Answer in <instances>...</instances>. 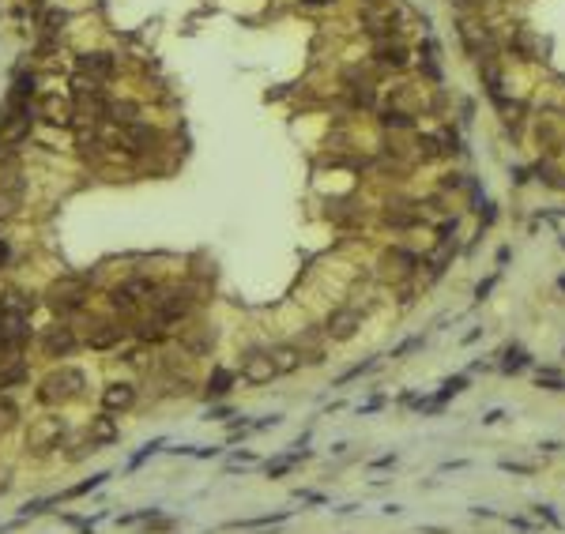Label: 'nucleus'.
Returning <instances> with one entry per match:
<instances>
[{"mask_svg": "<svg viewBox=\"0 0 565 534\" xmlns=\"http://www.w3.org/2000/svg\"><path fill=\"white\" fill-rule=\"evenodd\" d=\"M418 155H423V158H433V155H437V140H433V136L418 140Z\"/></svg>", "mask_w": 565, "mask_h": 534, "instance_id": "29", "label": "nucleus"}, {"mask_svg": "<svg viewBox=\"0 0 565 534\" xmlns=\"http://www.w3.org/2000/svg\"><path fill=\"white\" fill-rule=\"evenodd\" d=\"M471 515H479V519H494V512H490V508H471Z\"/></svg>", "mask_w": 565, "mask_h": 534, "instance_id": "33", "label": "nucleus"}, {"mask_svg": "<svg viewBox=\"0 0 565 534\" xmlns=\"http://www.w3.org/2000/svg\"><path fill=\"white\" fill-rule=\"evenodd\" d=\"M42 113H46V121H49V125H61V128H68V125H72V102H68V98H61V95L42 98Z\"/></svg>", "mask_w": 565, "mask_h": 534, "instance_id": "14", "label": "nucleus"}, {"mask_svg": "<svg viewBox=\"0 0 565 534\" xmlns=\"http://www.w3.org/2000/svg\"><path fill=\"white\" fill-rule=\"evenodd\" d=\"M95 448H110L117 436H121V429H117V422L110 418V414H98V418H90V425H87V433H83Z\"/></svg>", "mask_w": 565, "mask_h": 534, "instance_id": "11", "label": "nucleus"}, {"mask_svg": "<svg viewBox=\"0 0 565 534\" xmlns=\"http://www.w3.org/2000/svg\"><path fill=\"white\" fill-rule=\"evenodd\" d=\"M535 515H539V519H546L550 527H558V523H561V519L554 515V508H550V504H535Z\"/></svg>", "mask_w": 565, "mask_h": 534, "instance_id": "27", "label": "nucleus"}, {"mask_svg": "<svg viewBox=\"0 0 565 534\" xmlns=\"http://www.w3.org/2000/svg\"><path fill=\"white\" fill-rule=\"evenodd\" d=\"M113 342H121V328H113V324H98V331L90 335V346H95V350H110Z\"/></svg>", "mask_w": 565, "mask_h": 534, "instance_id": "18", "label": "nucleus"}, {"mask_svg": "<svg viewBox=\"0 0 565 534\" xmlns=\"http://www.w3.org/2000/svg\"><path fill=\"white\" fill-rule=\"evenodd\" d=\"M539 448H543V451H561V444H558V440H543Z\"/></svg>", "mask_w": 565, "mask_h": 534, "instance_id": "32", "label": "nucleus"}, {"mask_svg": "<svg viewBox=\"0 0 565 534\" xmlns=\"http://www.w3.org/2000/svg\"><path fill=\"white\" fill-rule=\"evenodd\" d=\"M64 436H68V422H64L61 414H42V418H34L31 429H27V451L49 456L53 448H61Z\"/></svg>", "mask_w": 565, "mask_h": 534, "instance_id": "2", "label": "nucleus"}, {"mask_svg": "<svg viewBox=\"0 0 565 534\" xmlns=\"http://www.w3.org/2000/svg\"><path fill=\"white\" fill-rule=\"evenodd\" d=\"M83 388H87V377L80 369H57V372H49V377L38 384V403H46V407H68V403H76V399H83Z\"/></svg>", "mask_w": 565, "mask_h": 534, "instance_id": "1", "label": "nucleus"}, {"mask_svg": "<svg viewBox=\"0 0 565 534\" xmlns=\"http://www.w3.org/2000/svg\"><path fill=\"white\" fill-rule=\"evenodd\" d=\"M136 407V384L133 380H110L102 388V410L106 414H125Z\"/></svg>", "mask_w": 565, "mask_h": 534, "instance_id": "5", "label": "nucleus"}, {"mask_svg": "<svg viewBox=\"0 0 565 534\" xmlns=\"http://www.w3.org/2000/svg\"><path fill=\"white\" fill-rule=\"evenodd\" d=\"M380 121H385L388 128H411L415 121L407 113H400V110H385V117H380Z\"/></svg>", "mask_w": 565, "mask_h": 534, "instance_id": "23", "label": "nucleus"}, {"mask_svg": "<svg viewBox=\"0 0 565 534\" xmlns=\"http://www.w3.org/2000/svg\"><path fill=\"white\" fill-rule=\"evenodd\" d=\"M494 283H497V278H486V283H479V290H475V298L482 301V298H486V293H490V290H494Z\"/></svg>", "mask_w": 565, "mask_h": 534, "instance_id": "31", "label": "nucleus"}, {"mask_svg": "<svg viewBox=\"0 0 565 534\" xmlns=\"http://www.w3.org/2000/svg\"><path fill=\"white\" fill-rule=\"evenodd\" d=\"M151 143H155V132L147 125H140V121H128V125H121V132H117V147H125L128 155H143Z\"/></svg>", "mask_w": 565, "mask_h": 534, "instance_id": "9", "label": "nucleus"}, {"mask_svg": "<svg viewBox=\"0 0 565 534\" xmlns=\"http://www.w3.org/2000/svg\"><path fill=\"white\" fill-rule=\"evenodd\" d=\"M377 61L388 64V68H403V64H407V49L396 46V42H385V46H377Z\"/></svg>", "mask_w": 565, "mask_h": 534, "instance_id": "16", "label": "nucleus"}, {"mask_svg": "<svg viewBox=\"0 0 565 534\" xmlns=\"http://www.w3.org/2000/svg\"><path fill=\"white\" fill-rule=\"evenodd\" d=\"M456 4H471V0H456Z\"/></svg>", "mask_w": 565, "mask_h": 534, "instance_id": "36", "label": "nucleus"}, {"mask_svg": "<svg viewBox=\"0 0 565 534\" xmlns=\"http://www.w3.org/2000/svg\"><path fill=\"white\" fill-rule=\"evenodd\" d=\"M482 79H486V90H490V98H502V72H497L494 64H482Z\"/></svg>", "mask_w": 565, "mask_h": 534, "instance_id": "22", "label": "nucleus"}, {"mask_svg": "<svg viewBox=\"0 0 565 534\" xmlns=\"http://www.w3.org/2000/svg\"><path fill=\"white\" fill-rule=\"evenodd\" d=\"M76 346H80V339H76V331H72L68 324L46 328V335H42V354H46V357H68Z\"/></svg>", "mask_w": 565, "mask_h": 534, "instance_id": "6", "label": "nucleus"}, {"mask_svg": "<svg viewBox=\"0 0 565 534\" xmlns=\"http://www.w3.org/2000/svg\"><path fill=\"white\" fill-rule=\"evenodd\" d=\"M136 335H140L143 342H162V339H170V320H162V316L143 320V324L136 328Z\"/></svg>", "mask_w": 565, "mask_h": 534, "instance_id": "15", "label": "nucleus"}, {"mask_svg": "<svg viewBox=\"0 0 565 534\" xmlns=\"http://www.w3.org/2000/svg\"><path fill=\"white\" fill-rule=\"evenodd\" d=\"M268 354H271V365H275V377H291V372L301 369V350H298V346H291V342L271 346Z\"/></svg>", "mask_w": 565, "mask_h": 534, "instance_id": "12", "label": "nucleus"}, {"mask_svg": "<svg viewBox=\"0 0 565 534\" xmlns=\"http://www.w3.org/2000/svg\"><path fill=\"white\" fill-rule=\"evenodd\" d=\"M301 4H309V8H324V4H332V0H301Z\"/></svg>", "mask_w": 565, "mask_h": 534, "instance_id": "34", "label": "nucleus"}, {"mask_svg": "<svg viewBox=\"0 0 565 534\" xmlns=\"http://www.w3.org/2000/svg\"><path fill=\"white\" fill-rule=\"evenodd\" d=\"M558 286H561V290H565V275H561V278H558Z\"/></svg>", "mask_w": 565, "mask_h": 534, "instance_id": "35", "label": "nucleus"}, {"mask_svg": "<svg viewBox=\"0 0 565 534\" xmlns=\"http://www.w3.org/2000/svg\"><path fill=\"white\" fill-rule=\"evenodd\" d=\"M524 365H528V354H524L520 346H509V350H505V362H502V372H520Z\"/></svg>", "mask_w": 565, "mask_h": 534, "instance_id": "20", "label": "nucleus"}, {"mask_svg": "<svg viewBox=\"0 0 565 534\" xmlns=\"http://www.w3.org/2000/svg\"><path fill=\"white\" fill-rule=\"evenodd\" d=\"M539 388H546V392H565L561 372H558V369H539Z\"/></svg>", "mask_w": 565, "mask_h": 534, "instance_id": "21", "label": "nucleus"}, {"mask_svg": "<svg viewBox=\"0 0 565 534\" xmlns=\"http://www.w3.org/2000/svg\"><path fill=\"white\" fill-rule=\"evenodd\" d=\"M452 237H456V219H452V222H441V230H437V241H441V245H449Z\"/></svg>", "mask_w": 565, "mask_h": 534, "instance_id": "28", "label": "nucleus"}, {"mask_svg": "<svg viewBox=\"0 0 565 534\" xmlns=\"http://www.w3.org/2000/svg\"><path fill=\"white\" fill-rule=\"evenodd\" d=\"M0 305H4V293H0Z\"/></svg>", "mask_w": 565, "mask_h": 534, "instance_id": "37", "label": "nucleus"}, {"mask_svg": "<svg viewBox=\"0 0 565 534\" xmlns=\"http://www.w3.org/2000/svg\"><path fill=\"white\" fill-rule=\"evenodd\" d=\"M87 301V278H64L61 286H53L49 293V305H53L57 313H80Z\"/></svg>", "mask_w": 565, "mask_h": 534, "instance_id": "4", "label": "nucleus"}, {"mask_svg": "<svg viewBox=\"0 0 565 534\" xmlns=\"http://www.w3.org/2000/svg\"><path fill=\"white\" fill-rule=\"evenodd\" d=\"M362 328V313L358 309H336L332 316H328V339H336V342H347L354 331Z\"/></svg>", "mask_w": 565, "mask_h": 534, "instance_id": "10", "label": "nucleus"}, {"mask_svg": "<svg viewBox=\"0 0 565 534\" xmlns=\"http://www.w3.org/2000/svg\"><path fill=\"white\" fill-rule=\"evenodd\" d=\"M155 293V286L151 283H143V278H136V283H125V286H113L110 290V305H113V313H121V316H133L143 301H147Z\"/></svg>", "mask_w": 565, "mask_h": 534, "instance_id": "3", "label": "nucleus"}, {"mask_svg": "<svg viewBox=\"0 0 565 534\" xmlns=\"http://www.w3.org/2000/svg\"><path fill=\"white\" fill-rule=\"evenodd\" d=\"M242 380H249V384H271L275 380L271 354L268 350H249L242 357Z\"/></svg>", "mask_w": 565, "mask_h": 534, "instance_id": "7", "label": "nucleus"}, {"mask_svg": "<svg viewBox=\"0 0 565 534\" xmlns=\"http://www.w3.org/2000/svg\"><path fill=\"white\" fill-rule=\"evenodd\" d=\"M23 192H27V184H23L19 173H8V177H0V219L19 215V207H23Z\"/></svg>", "mask_w": 565, "mask_h": 534, "instance_id": "8", "label": "nucleus"}, {"mask_svg": "<svg viewBox=\"0 0 565 534\" xmlns=\"http://www.w3.org/2000/svg\"><path fill=\"white\" fill-rule=\"evenodd\" d=\"M16 425H19V407L11 403L8 395H0V436H4V433H11Z\"/></svg>", "mask_w": 565, "mask_h": 534, "instance_id": "17", "label": "nucleus"}, {"mask_svg": "<svg viewBox=\"0 0 565 534\" xmlns=\"http://www.w3.org/2000/svg\"><path fill=\"white\" fill-rule=\"evenodd\" d=\"M230 380H234V372H215V380L207 384V392H212V395H222V392H230Z\"/></svg>", "mask_w": 565, "mask_h": 534, "instance_id": "25", "label": "nucleus"}, {"mask_svg": "<svg viewBox=\"0 0 565 534\" xmlns=\"http://www.w3.org/2000/svg\"><path fill=\"white\" fill-rule=\"evenodd\" d=\"M505 418V410H486L482 414V425H494V422H502Z\"/></svg>", "mask_w": 565, "mask_h": 534, "instance_id": "30", "label": "nucleus"}, {"mask_svg": "<svg viewBox=\"0 0 565 534\" xmlns=\"http://www.w3.org/2000/svg\"><path fill=\"white\" fill-rule=\"evenodd\" d=\"M502 471H509V474H535V466H528V463H509V459H502Z\"/></svg>", "mask_w": 565, "mask_h": 534, "instance_id": "26", "label": "nucleus"}, {"mask_svg": "<svg viewBox=\"0 0 565 534\" xmlns=\"http://www.w3.org/2000/svg\"><path fill=\"white\" fill-rule=\"evenodd\" d=\"M80 72L90 75V79H110L117 72V64H113L110 53H83V57H80Z\"/></svg>", "mask_w": 565, "mask_h": 534, "instance_id": "13", "label": "nucleus"}, {"mask_svg": "<svg viewBox=\"0 0 565 534\" xmlns=\"http://www.w3.org/2000/svg\"><path fill=\"white\" fill-rule=\"evenodd\" d=\"M354 102H358V105H373L377 102L373 83H366V79H362V83H354Z\"/></svg>", "mask_w": 565, "mask_h": 534, "instance_id": "24", "label": "nucleus"}, {"mask_svg": "<svg viewBox=\"0 0 565 534\" xmlns=\"http://www.w3.org/2000/svg\"><path fill=\"white\" fill-rule=\"evenodd\" d=\"M464 388H467V377H449V380H445V388H441V395L433 399V407H430V410H441V407L449 403L452 395H460Z\"/></svg>", "mask_w": 565, "mask_h": 534, "instance_id": "19", "label": "nucleus"}]
</instances>
